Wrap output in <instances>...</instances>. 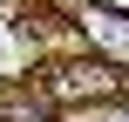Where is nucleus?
I'll list each match as a JSON object with an SVG mask.
<instances>
[{"label": "nucleus", "instance_id": "nucleus-2", "mask_svg": "<svg viewBox=\"0 0 129 122\" xmlns=\"http://www.w3.org/2000/svg\"><path fill=\"white\" fill-rule=\"evenodd\" d=\"M75 34L88 41L95 61L129 68V14H122V7H109V0H82V7H75Z\"/></svg>", "mask_w": 129, "mask_h": 122}, {"label": "nucleus", "instance_id": "nucleus-1", "mask_svg": "<svg viewBox=\"0 0 129 122\" xmlns=\"http://www.w3.org/2000/svg\"><path fill=\"white\" fill-rule=\"evenodd\" d=\"M41 95L54 102V109H95V102H116L122 95V68H109V61H61V68H48L41 75Z\"/></svg>", "mask_w": 129, "mask_h": 122}, {"label": "nucleus", "instance_id": "nucleus-3", "mask_svg": "<svg viewBox=\"0 0 129 122\" xmlns=\"http://www.w3.org/2000/svg\"><path fill=\"white\" fill-rule=\"evenodd\" d=\"M75 122H129V102H95V109H75Z\"/></svg>", "mask_w": 129, "mask_h": 122}, {"label": "nucleus", "instance_id": "nucleus-4", "mask_svg": "<svg viewBox=\"0 0 129 122\" xmlns=\"http://www.w3.org/2000/svg\"><path fill=\"white\" fill-rule=\"evenodd\" d=\"M109 7H122V14H129V0H109Z\"/></svg>", "mask_w": 129, "mask_h": 122}]
</instances>
